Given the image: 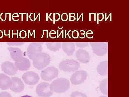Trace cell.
<instances>
[{"instance_id":"obj_22","label":"cell","mask_w":129,"mask_h":97,"mask_svg":"<svg viewBox=\"0 0 129 97\" xmlns=\"http://www.w3.org/2000/svg\"><path fill=\"white\" fill-rule=\"evenodd\" d=\"M24 44V42H9L7 43L8 45L12 46H19L23 45Z\"/></svg>"},{"instance_id":"obj_26","label":"cell","mask_w":129,"mask_h":97,"mask_svg":"<svg viewBox=\"0 0 129 97\" xmlns=\"http://www.w3.org/2000/svg\"><path fill=\"white\" fill-rule=\"evenodd\" d=\"M61 17L62 21H66L68 19L69 16L67 13H64L62 14Z\"/></svg>"},{"instance_id":"obj_27","label":"cell","mask_w":129,"mask_h":97,"mask_svg":"<svg viewBox=\"0 0 129 97\" xmlns=\"http://www.w3.org/2000/svg\"><path fill=\"white\" fill-rule=\"evenodd\" d=\"M104 14L102 13H98L97 15V20L98 21H102L104 19Z\"/></svg>"},{"instance_id":"obj_30","label":"cell","mask_w":129,"mask_h":97,"mask_svg":"<svg viewBox=\"0 0 129 97\" xmlns=\"http://www.w3.org/2000/svg\"><path fill=\"white\" fill-rule=\"evenodd\" d=\"M55 20L56 21H58L59 20V19L60 18V14L58 13H56V14L55 15Z\"/></svg>"},{"instance_id":"obj_20","label":"cell","mask_w":129,"mask_h":97,"mask_svg":"<svg viewBox=\"0 0 129 97\" xmlns=\"http://www.w3.org/2000/svg\"><path fill=\"white\" fill-rule=\"evenodd\" d=\"M70 97H88L87 95L83 93L78 91H75L72 92L70 95Z\"/></svg>"},{"instance_id":"obj_32","label":"cell","mask_w":129,"mask_h":97,"mask_svg":"<svg viewBox=\"0 0 129 97\" xmlns=\"http://www.w3.org/2000/svg\"><path fill=\"white\" fill-rule=\"evenodd\" d=\"M99 97H107L106 96H100Z\"/></svg>"},{"instance_id":"obj_16","label":"cell","mask_w":129,"mask_h":97,"mask_svg":"<svg viewBox=\"0 0 129 97\" xmlns=\"http://www.w3.org/2000/svg\"><path fill=\"white\" fill-rule=\"evenodd\" d=\"M61 47L63 51L67 55H73L75 50V45L73 42H63L61 43Z\"/></svg>"},{"instance_id":"obj_17","label":"cell","mask_w":129,"mask_h":97,"mask_svg":"<svg viewBox=\"0 0 129 97\" xmlns=\"http://www.w3.org/2000/svg\"><path fill=\"white\" fill-rule=\"evenodd\" d=\"M97 72L102 76L108 75V61H104L101 62L97 67Z\"/></svg>"},{"instance_id":"obj_6","label":"cell","mask_w":129,"mask_h":97,"mask_svg":"<svg viewBox=\"0 0 129 97\" xmlns=\"http://www.w3.org/2000/svg\"><path fill=\"white\" fill-rule=\"evenodd\" d=\"M50 85L47 82L40 83L36 87V91L38 96L41 97H50L53 95V92L51 90Z\"/></svg>"},{"instance_id":"obj_28","label":"cell","mask_w":129,"mask_h":97,"mask_svg":"<svg viewBox=\"0 0 129 97\" xmlns=\"http://www.w3.org/2000/svg\"><path fill=\"white\" fill-rule=\"evenodd\" d=\"M75 15L74 13H70L69 18L70 21H74L75 20Z\"/></svg>"},{"instance_id":"obj_4","label":"cell","mask_w":129,"mask_h":97,"mask_svg":"<svg viewBox=\"0 0 129 97\" xmlns=\"http://www.w3.org/2000/svg\"><path fill=\"white\" fill-rule=\"evenodd\" d=\"M58 75L57 68L55 67H49L42 71L41 76L43 80L50 81L57 77Z\"/></svg>"},{"instance_id":"obj_2","label":"cell","mask_w":129,"mask_h":97,"mask_svg":"<svg viewBox=\"0 0 129 97\" xmlns=\"http://www.w3.org/2000/svg\"><path fill=\"white\" fill-rule=\"evenodd\" d=\"M32 60L34 67L37 69L41 70L50 64L51 57L48 53L42 52L37 54Z\"/></svg>"},{"instance_id":"obj_1","label":"cell","mask_w":129,"mask_h":97,"mask_svg":"<svg viewBox=\"0 0 129 97\" xmlns=\"http://www.w3.org/2000/svg\"><path fill=\"white\" fill-rule=\"evenodd\" d=\"M70 83L69 81L65 78H58L52 82L50 85L51 90L57 93H62L69 89Z\"/></svg>"},{"instance_id":"obj_18","label":"cell","mask_w":129,"mask_h":97,"mask_svg":"<svg viewBox=\"0 0 129 97\" xmlns=\"http://www.w3.org/2000/svg\"><path fill=\"white\" fill-rule=\"evenodd\" d=\"M46 45L48 49L53 52L58 51L61 47V43L60 42H47Z\"/></svg>"},{"instance_id":"obj_23","label":"cell","mask_w":129,"mask_h":97,"mask_svg":"<svg viewBox=\"0 0 129 97\" xmlns=\"http://www.w3.org/2000/svg\"><path fill=\"white\" fill-rule=\"evenodd\" d=\"M72 36L74 39H77L79 36V33L77 30H74L72 32Z\"/></svg>"},{"instance_id":"obj_3","label":"cell","mask_w":129,"mask_h":97,"mask_svg":"<svg viewBox=\"0 0 129 97\" xmlns=\"http://www.w3.org/2000/svg\"><path fill=\"white\" fill-rule=\"evenodd\" d=\"M80 67L79 63L74 59H66L59 64L60 70L65 72H72L77 71Z\"/></svg>"},{"instance_id":"obj_8","label":"cell","mask_w":129,"mask_h":97,"mask_svg":"<svg viewBox=\"0 0 129 97\" xmlns=\"http://www.w3.org/2000/svg\"><path fill=\"white\" fill-rule=\"evenodd\" d=\"M43 50L42 43L32 42L30 43L27 48V55L30 59L33 60L38 54L42 52Z\"/></svg>"},{"instance_id":"obj_12","label":"cell","mask_w":129,"mask_h":97,"mask_svg":"<svg viewBox=\"0 0 129 97\" xmlns=\"http://www.w3.org/2000/svg\"><path fill=\"white\" fill-rule=\"evenodd\" d=\"M8 49L10 52L11 58L15 62L21 61L24 58L22 51L20 48L10 47Z\"/></svg>"},{"instance_id":"obj_31","label":"cell","mask_w":129,"mask_h":97,"mask_svg":"<svg viewBox=\"0 0 129 97\" xmlns=\"http://www.w3.org/2000/svg\"><path fill=\"white\" fill-rule=\"evenodd\" d=\"M21 97H32L30 96H28V95H25V96H22Z\"/></svg>"},{"instance_id":"obj_15","label":"cell","mask_w":129,"mask_h":97,"mask_svg":"<svg viewBox=\"0 0 129 97\" xmlns=\"http://www.w3.org/2000/svg\"><path fill=\"white\" fill-rule=\"evenodd\" d=\"M14 65L18 70L22 71L28 70L31 66L30 60L25 58L21 61L15 62Z\"/></svg>"},{"instance_id":"obj_14","label":"cell","mask_w":129,"mask_h":97,"mask_svg":"<svg viewBox=\"0 0 129 97\" xmlns=\"http://www.w3.org/2000/svg\"><path fill=\"white\" fill-rule=\"evenodd\" d=\"M11 79L5 74H0V89L7 90L12 85Z\"/></svg>"},{"instance_id":"obj_9","label":"cell","mask_w":129,"mask_h":97,"mask_svg":"<svg viewBox=\"0 0 129 97\" xmlns=\"http://www.w3.org/2000/svg\"><path fill=\"white\" fill-rule=\"evenodd\" d=\"M22 78L25 83L29 85H35L40 80L39 75L33 71L25 72L22 76Z\"/></svg>"},{"instance_id":"obj_5","label":"cell","mask_w":129,"mask_h":97,"mask_svg":"<svg viewBox=\"0 0 129 97\" xmlns=\"http://www.w3.org/2000/svg\"><path fill=\"white\" fill-rule=\"evenodd\" d=\"M93 53L98 56H103L108 52V45L105 42H92L90 43Z\"/></svg>"},{"instance_id":"obj_10","label":"cell","mask_w":129,"mask_h":97,"mask_svg":"<svg viewBox=\"0 0 129 97\" xmlns=\"http://www.w3.org/2000/svg\"><path fill=\"white\" fill-rule=\"evenodd\" d=\"M3 71L9 76H14L17 74V69L11 62L7 61L3 63L1 66Z\"/></svg>"},{"instance_id":"obj_19","label":"cell","mask_w":129,"mask_h":97,"mask_svg":"<svg viewBox=\"0 0 129 97\" xmlns=\"http://www.w3.org/2000/svg\"><path fill=\"white\" fill-rule=\"evenodd\" d=\"M99 88L102 93L106 95H108V81L107 79H104L100 82Z\"/></svg>"},{"instance_id":"obj_24","label":"cell","mask_w":129,"mask_h":97,"mask_svg":"<svg viewBox=\"0 0 129 97\" xmlns=\"http://www.w3.org/2000/svg\"><path fill=\"white\" fill-rule=\"evenodd\" d=\"M86 35L88 39H92L93 37V32L91 30H88L86 32Z\"/></svg>"},{"instance_id":"obj_21","label":"cell","mask_w":129,"mask_h":97,"mask_svg":"<svg viewBox=\"0 0 129 97\" xmlns=\"http://www.w3.org/2000/svg\"><path fill=\"white\" fill-rule=\"evenodd\" d=\"M75 44L77 47L80 48H84L89 45V43L87 42H76Z\"/></svg>"},{"instance_id":"obj_25","label":"cell","mask_w":129,"mask_h":97,"mask_svg":"<svg viewBox=\"0 0 129 97\" xmlns=\"http://www.w3.org/2000/svg\"><path fill=\"white\" fill-rule=\"evenodd\" d=\"M0 97H12L10 93L7 92H2L0 93Z\"/></svg>"},{"instance_id":"obj_11","label":"cell","mask_w":129,"mask_h":97,"mask_svg":"<svg viewBox=\"0 0 129 97\" xmlns=\"http://www.w3.org/2000/svg\"><path fill=\"white\" fill-rule=\"evenodd\" d=\"M12 84L10 89L14 92L19 93L22 91L24 88V84L21 79L17 77H12Z\"/></svg>"},{"instance_id":"obj_7","label":"cell","mask_w":129,"mask_h":97,"mask_svg":"<svg viewBox=\"0 0 129 97\" xmlns=\"http://www.w3.org/2000/svg\"><path fill=\"white\" fill-rule=\"evenodd\" d=\"M88 74L85 70H78L73 74L70 78V81L73 85H80L86 80Z\"/></svg>"},{"instance_id":"obj_13","label":"cell","mask_w":129,"mask_h":97,"mask_svg":"<svg viewBox=\"0 0 129 97\" xmlns=\"http://www.w3.org/2000/svg\"><path fill=\"white\" fill-rule=\"evenodd\" d=\"M75 56L79 62L83 63H87L90 60L89 54L88 51L80 48L75 53Z\"/></svg>"},{"instance_id":"obj_29","label":"cell","mask_w":129,"mask_h":97,"mask_svg":"<svg viewBox=\"0 0 129 97\" xmlns=\"http://www.w3.org/2000/svg\"><path fill=\"white\" fill-rule=\"evenodd\" d=\"M85 31H80V38H81V39H83V38H84L85 37Z\"/></svg>"}]
</instances>
